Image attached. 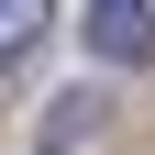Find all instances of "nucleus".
<instances>
[{"instance_id":"1","label":"nucleus","mask_w":155,"mask_h":155,"mask_svg":"<svg viewBox=\"0 0 155 155\" xmlns=\"http://www.w3.org/2000/svg\"><path fill=\"white\" fill-rule=\"evenodd\" d=\"M89 55L100 67H155V0H89Z\"/></svg>"},{"instance_id":"2","label":"nucleus","mask_w":155,"mask_h":155,"mask_svg":"<svg viewBox=\"0 0 155 155\" xmlns=\"http://www.w3.org/2000/svg\"><path fill=\"white\" fill-rule=\"evenodd\" d=\"M33 33H45V0H0V55H22Z\"/></svg>"}]
</instances>
